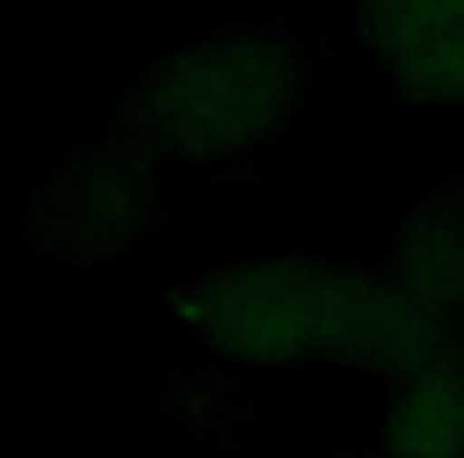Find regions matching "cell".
<instances>
[{"mask_svg":"<svg viewBox=\"0 0 464 458\" xmlns=\"http://www.w3.org/2000/svg\"><path fill=\"white\" fill-rule=\"evenodd\" d=\"M162 309L229 363H341L398 388L464 350V248L404 223L379 271L248 261L172 284Z\"/></svg>","mask_w":464,"mask_h":458,"instance_id":"cell-1","label":"cell"},{"mask_svg":"<svg viewBox=\"0 0 464 458\" xmlns=\"http://www.w3.org/2000/svg\"><path fill=\"white\" fill-rule=\"evenodd\" d=\"M328 58V35L312 16L232 23L153 61L124 93L111 128L156 162L232 169L293 128Z\"/></svg>","mask_w":464,"mask_h":458,"instance_id":"cell-2","label":"cell"},{"mask_svg":"<svg viewBox=\"0 0 464 458\" xmlns=\"http://www.w3.org/2000/svg\"><path fill=\"white\" fill-rule=\"evenodd\" d=\"M162 219V162L109 128L35 188L23 229L42 258L92 268L134 248Z\"/></svg>","mask_w":464,"mask_h":458,"instance_id":"cell-3","label":"cell"},{"mask_svg":"<svg viewBox=\"0 0 464 458\" xmlns=\"http://www.w3.org/2000/svg\"><path fill=\"white\" fill-rule=\"evenodd\" d=\"M360 35L407 102L464 115V0H362Z\"/></svg>","mask_w":464,"mask_h":458,"instance_id":"cell-4","label":"cell"},{"mask_svg":"<svg viewBox=\"0 0 464 458\" xmlns=\"http://www.w3.org/2000/svg\"><path fill=\"white\" fill-rule=\"evenodd\" d=\"M392 392L382 452L392 458H464V350Z\"/></svg>","mask_w":464,"mask_h":458,"instance_id":"cell-5","label":"cell"},{"mask_svg":"<svg viewBox=\"0 0 464 458\" xmlns=\"http://www.w3.org/2000/svg\"><path fill=\"white\" fill-rule=\"evenodd\" d=\"M360 458H392L388 452H382V455H360Z\"/></svg>","mask_w":464,"mask_h":458,"instance_id":"cell-6","label":"cell"}]
</instances>
